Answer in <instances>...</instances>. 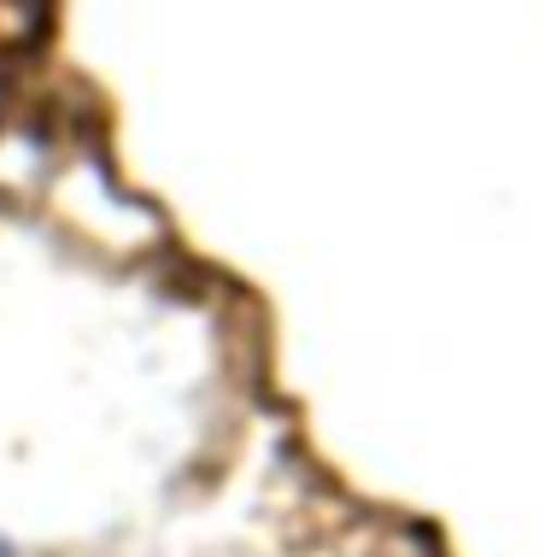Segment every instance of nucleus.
Masks as SVG:
<instances>
[{"mask_svg":"<svg viewBox=\"0 0 545 557\" xmlns=\"http://www.w3.org/2000/svg\"><path fill=\"white\" fill-rule=\"evenodd\" d=\"M0 557H12V552H7V546H0Z\"/></svg>","mask_w":545,"mask_h":557,"instance_id":"f257e3e1","label":"nucleus"}]
</instances>
